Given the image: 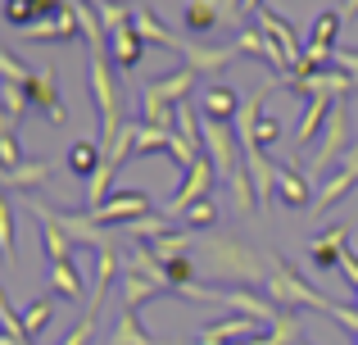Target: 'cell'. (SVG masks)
<instances>
[{
  "label": "cell",
  "instance_id": "cell-1",
  "mask_svg": "<svg viewBox=\"0 0 358 345\" xmlns=\"http://www.w3.org/2000/svg\"><path fill=\"white\" fill-rule=\"evenodd\" d=\"M195 246L209 255V268H213L218 282H227V286H259V291H263L272 250H254L245 237H231V232H222V237H204V241H195Z\"/></svg>",
  "mask_w": 358,
  "mask_h": 345
},
{
  "label": "cell",
  "instance_id": "cell-2",
  "mask_svg": "<svg viewBox=\"0 0 358 345\" xmlns=\"http://www.w3.org/2000/svg\"><path fill=\"white\" fill-rule=\"evenodd\" d=\"M87 82H91V100H96V114H100L96 141H100V150H109L114 136L122 132V91H118V82L109 78V50H91Z\"/></svg>",
  "mask_w": 358,
  "mask_h": 345
},
{
  "label": "cell",
  "instance_id": "cell-3",
  "mask_svg": "<svg viewBox=\"0 0 358 345\" xmlns=\"http://www.w3.org/2000/svg\"><path fill=\"white\" fill-rule=\"evenodd\" d=\"M23 204H27L32 218H50L55 227H64L73 246H91L96 255L100 250H114V237H109L87 209H64V204H50V200H41V195H23Z\"/></svg>",
  "mask_w": 358,
  "mask_h": 345
},
{
  "label": "cell",
  "instance_id": "cell-4",
  "mask_svg": "<svg viewBox=\"0 0 358 345\" xmlns=\"http://www.w3.org/2000/svg\"><path fill=\"white\" fill-rule=\"evenodd\" d=\"M263 295H268L277 309H286V314H299V309H317V314H327V309H331V300H327V295H317L313 286H308L304 277H299L281 255H272V264H268V282H263Z\"/></svg>",
  "mask_w": 358,
  "mask_h": 345
},
{
  "label": "cell",
  "instance_id": "cell-5",
  "mask_svg": "<svg viewBox=\"0 0 358 345\" xmlns=\"http://www.w3.org/2000/svg\"><path fill=\"white\" fill-rule=\"evenodd\" d=\"M213 182H218V169L209 164V155H200V160H195V169L186 173V182L168 195L159 213H164L168 223H182V213L191 209V204H200V200H209V195H213Z\"/></svg>",
  "mask_w": 358,
  "mask_h": 345
},
{
  "label": "cell",
  "instance_id": "cell-6",
  "mask_svg": "<svg viewBox=\"0 0 358 345\" xmlns=\"http://www.w3.org/2000/svg\"><path fill=\"white\" fill-rule=\"evenodd\" d=\"M350 105L336 100L331 105V118H327V132L317 136V150H313V164H308V177L327 173V164H336L341 155H350Z\"/></svg>",
  "mask_w": 358,
  "mask_h": 345
},
{
  "label": "cell",
  "instance_id": "cell-7",
  "mask_svg": "<svg viewBox=\"0 0 358 345\" xmlns=\"http://www.w3.org/2000/svg\"><path fill=\"white\" fill-rule=\"evenodd\" d=\"M345 14L341 9H327V14L313 18V32H308V50H304V69H331L336 64V36H341Z\"/></svg>",
  "mask_w": 358,
  "mask_h": 345
},
{
  "label": "cell",
  "instance_id": "cell-8",
  "mask_svg": "<svg viewBox=\"0 0 358 345\" xmlns=\"http://www.w3.org/2000/svg\"><path fill=\"white\" fill-rule=\"evenodd\" d=\"M213 304H227L231 314H241V318H254L259 328H272V323L286 314V309H277L268 295L245 291V286H222V291H213Z\"/></svg>",
  "mask_w": 358,
  "mask_h": 345
},
{
  "label": "cell",
  "instance_id": "cell-9",
  "mask_svg": "<svg viewBox=\"0 0 358 345\" xmlns=\"http://www.w3.org/2000/svg\"><path fill=\"white\" fill-rule=\"evenodd\" d=\"M87 213L100 223V227H114V223L127 227V223H136V218H145V213H150V195L145 191H114L100 209H87Z\"/></svg>",
  "mask_w": 358,
  "mask_h": 345
},
{
  "label": "cell",
  "instance_id": "cell-10",
  "mask_svg": "<svg viewBox=\"0 0 358 345\" xmlns=\"http://www.w3.org/2000/svg\"><path fill=\"white\" fill-rule=\"evenodd\" d=\"M195 82H200V73L191 69V64H182V69H173V73H164V78H150L145 87H141V96H150V100H159V105H186V96L195 91Z\"/></svg>",
  "mask_w": 358,
  "mask_h": 345
},
{
  "label": "cell",
  "instance_id": "cell-11",
  "mask_svg": "<svg viewBox=\"0 0 358 345\" xmlns=\"http://www.w3.org/2000/svg\"><path fill=\"white\" fill-rule=\"evenodd\" d=\"M27 100H32V109L45 114L50 123H69V109H64V100H59L55 69H32V78H27Z\"/></svg>",
  "mask_w": 358,
  "mask_h": 345
},
{
  "label": "cell",
  "instance_id": "cell-12",
  "mask_svg": "<svg viewBox=\"0 0 358 345\" xmlns=\"http://www.w3.org/2000/svg\"><path fill=\"white\" fill-rule=\"evenodd\" d=\"M277 195L281 204H290V209H313L317 204V191H313V177H308L299 164H277Z\"/></svg>",
  "mask_w": 358,
  "mask_h": 345
},
{
  "label": "cell",
  "instance_id": "cell-13",
  "mask_svg": "<svg viewBox=\"0 0 358 345\" xmlns=\"http://www.w3.org/2000/svg\"><path fill=\"white\" fill-rule=\"evenodd\" d=\"M118 273H122V250H100L96 255V286H91V300H87V314L91 318H100V309H105V300H109V291H114V282H118Z\"/></svg>",
  "mask_w": 358,
  "mask_h": 345
},
{
  "label": "cell",
  "instance_id": "cell-14",
  "mask_svg": "<svg viewBox=\"0 0 358 345\" xmlns=\"http://www.w3.org/2000/svg\"><path fill=\"white\" fill-rule=\"evenodd\" d=\"M254 23H259L263 32H268L272 41L281 45V50H286V59H290V73H295L299 64H304V50H308V41H299V32H295V27H290L286 18L277 14V9H263V14L254 18Z\"/></svg>",
  "mask_w": 358,
  "mask_h": 345
},
{
  "label": "cell",
  "instance_id": "cell-15",
  "mask_svg": "<svg viewBox=\"0 0 358 345\" xmlns=\"http://www.w3.org/2000/svg\"><path fill=\"white\" fill-rule=\"evenodd\" d=\"M345 250H350V227L336 223V227L317 232V237L308 241V264H313V268H341Z\"/></svg>",
  "mask_w": 358,
  "mask_h": 345
},
{
  "label": "cell",
  "instance_id": "cell-16",
  "mask_svg": "<svg viewBox=\"0 0 358 345\" xmlns=\"http://www.w3.org/2000/svg\"><path fill=\"white\" fill-rule=\"evenodd\" d=\"M155 295H173L159 277H150V273H141V268H127L122 264V309H136L141 314V304H150Z\"/></svg>",
  "mask_w": 358,
  "mask_h": 345
},
{
  "label": "cell",
  "instance_id": "cell-17",
  "mask_svg": "<svg viewBox=\"0 0 358 345\" xmlns=\"http://www.w3.org/2000/svg\"><path fill=\"white\" fill-rule=\"evenodd\" d=\"M354 182H358V141L350 146V155H345V164H341V173L331 177V182L317 191V204H313V213H327L336 200H345V195L354 191Z\"/></svg>",
  "mask_w": 358,
  "mask_h": 345
},
{
  "label": "cell",
  "instance_id": "cell-18",
  "mask_svg": "<svg viewBox=\"0 0 358 345\" xmlns=\"http://www.w3.org/2000/svg\"><path fill=\"white\" fill-rule=\"evenodd\" d=\"M82 36V23H78V9H73V0L59 9V14L41 18V23L27 32V41H78Z\"/></svg>",
  "mask_w": 358,
  "mask_h": 345
},
{
  "label": "cell",
  "instance_id": "cell-19",
  "mask_svg": "<svg viewBox=\"0 0 358 345\" xmlns=\"http://www.w3.org/2000/svg\"><path fill=\"white\" fill-rule=\"evenodd\" d=\"M241 105L245 100L231 87H204V96H200V114L213 118V123H231V127H236V118H241Z\"/></svg>",
  "mask_w": 358,
  "mask_h": 345
},
{
  "label": "cell",
  "instance_id": "cell-20",
  "mask_svg": "<svg viewBox=\"0 0 358 345\" xmlns=\"http://www.w3.org/2000/svg\"><path fill=\"white\" fill-rule=\"evenodd\" d=\"M136 32L145 36V45H164V50H177V55H186V36H177V32H168L164 23H159V14L150 5H136Z\"/></svg>",
  "mask_w": 358,
  "mask_h": 345
},
{
  "label": "cell",
  "instance_id": "cell-21",
  "mask_svg": "<svg viewBox=\"0 0 358 345\" xmlns=\"http://www.w3.org/2000/svg\"><path fill=\"white\" fill-rule=\"evenodd\" d=\"M45 282H50L55 295H64V300H91L87 295V277H82V268L73 264V259H64V264H50V273H45Z\"/></svg>",
  "mask_w": 358,
  "mask_h": 345
},
{
  "label": "cell",
  "instance_id": "cell-22",
  "mask_svg": "<svg viewBox=\"0 0 358 345\" xmlns=\"http://www.w3.org/2000/svg\"><path fill=\"white\" fill-rule=\"evenodd\" d=\"M236 55H241V50H236V41H227V45H200V41H191V45H186V64H191L200 78H204V73L227 69Z\"/></svg>",
  "mask_w": 358,
  "mask_h": 345
},
{
  "label": "cell",
  "instance_id": "cell-23",
  "mask_svg": "<svg viewBox=\"0 0 358 345\" xmlns=\"http://www.w3.org/2000/svg\"><path fill=\"white\" fill-rule=\"evenodd\" d=\"M109 45H114V64L122 73H136V64H141V55H145V36L136 32V18H131L127 27H118L114 36H109Z\"/></svg>",
  "mask_w": 358,
  "mask_h": 345
},
{
  "label": "cell",
  "instance_id": "cell-24",
  "mask_svg": "<svg viewBox=\"0 0 358 345\" xmlns=\"http://www.w3.org/2000/svg\"><path fill=\"white\" fill-rule=\"evenodd\" d=\"M109 345H159V341L145 332V323H141L136 309H118V323H114V332H109Z\"/></svg>",
  "mask_w": 358,
  "mask_h": 345
},
{
  "label": "cell",
  "instance_id": "cell-25",
  "mask_svg": "<svg viewBox=\"0 0 358 345\" xmlns=\"http://www.w3.org/2000/svg\"><path fill=\"white\" fill-rule=\"evenodd\" d=\"M182 23H186V32H191V36H204V32H218L222 18H218V9H213V0H186Z\"/></svg>",
  "mask_w": 358,
  "mask_h": 345
},
{
  "label": "cell",
  "instance_id": "cell-26",
  "mask_svg": "<svg viewBox=\"0 0 358 345\" xmlns=\"http://www.w3.org/2000/svg\"><path fill=\"white\" fill-rule=\"evenodd\" d=\"M100 164H105V150H100V141H73V150H69V173H78V177H96L100 173Z\"/></svg>",
  "mask_w": 358,
  "mask_h": 345
},
{
  "label": "cell",
  "instance_id": "cell-27",
  "mask_svg": "<svg viewBox=\"0 0 358 345\" xmlns=\"http://www.w3.org/2000/svg\"><path fill=\"white\" fill-rule=\"evenodd\" d=\"M36 227H41V255L50 259V264H64V259H73V241L64 227H55L50 218H36Z\"/></svg>",
  "mask_w": 358,
  "mask_h": 345
},
{
  "label": "cell",
  "instance_id": "cell-28",
  "mask_svg": "<svg viewBox=\"0 0 358 345\" xmlns=\"http://www.w3.org/2000/svg\"><path fill=\"white\" fill-rule=\"evenodd\" d=\"M50 173H55L50 160H32V164H23V169L5 173V191H27V186H41V182H50Z\"/></svg>",
  "mask_w": 358,
  "mask_h": 345
},
{
  "label": "cell",
  "instance_id": "cell-29",
  "mask_svg": "<svg viewBox=\"0 0 358 345\" xmlns=\"http://www.w3.org/2000/svg\"><path fill=\"white\" fill-rule=\"evenodd\" d=\"M0 87H5V127H0V132H14L18 118L32 109V100H27V82H0Z\"/></svg>",
  "mask_w": 358,
  "mask_h": 345
},
{
  "label": "cell",
  "instance_id": "cell-30",
  "mask_svg": "<svg viewBox=\"0 0 358 345\" xmlns=\"http://www.w3.org/2000/svg\"><path fill=\"white\" fill-rule=\"evenodd\" d=\"M50 314H55V304H50V295H36L32 304L23 309V337L36 345V337H41L45 328H50Z\"/></svg>",
  "mask_w": 358,
  "mask_h": 345
},
{
  "label": "cell",
  "instance_id": "cell-31",
  "mask_svg": "<svg viewBox=\"0 0 358 345\" xmlns=\"http://www.w3.org/2000/svg\"><path fill=\"white\" fill-rule=\"evenodd\" d=\"M136 132H141V123H122V132L114 136V146L105 150V169H122V160H131L136 155Z\"/></svg>",
  "mask_w": 358,
  "mask_h": 345
},
{
  "label": "cell",
  "instance_id": "cell-32",
  "mask_svg": "<svg viewBox=\"0 0 358 345\" xmlns=\"http://www.w3.org/2000/svg\"><path fill=\"white\" fill-rule=\"evenodd\" d=\"M218 218H222V204H218V200H213V195H209V200L191 204V209L182 213V227H195V232H200V227H213V223H218Z\"/></svg>",
  "mask_w": 358,
  "mask_h": 345
},
{
  "label": "cell",
  "instance_id": "cell-33",
  "mask_svg": "<svg viewBox=\"0 0 358 345\" xmlns=\"http://www.w3.org/2000/svg\"><path fill=\"white\" fill-rule=\"evenodd\" d=\"M168 282H173V295L182 291V286H195V259L191 255H177V259H168Z\"/></svg>",
  "mask_w": 358,
  "mask_h": 345
},
{
  "label": "cell",
  "instance_id": "cell-34",
  "mask_svg": "<svg viewBox=\"0 0 358 345\" xmlns=\"http://www.w3.org/2000/svg\"><path fill=\"white\" fill-rule=\"evenodd\" d=\"M0 246H5V259H14V200H0Z\"/></svg>",
  "mask_w": 358,
  "mask_h": 345
},
{
  "label": "cell",
  "instance_id": "cell-35",
  "mask_svg": "<svg viewBox=\"0 0 358 345\" xmlns=\"http://www.w3.org/2000/svg\"><path fill=\"white\" fill-rule=\"evenodd\" d=\"M0 169H5V173L23 169V150H18V136L14 132H0Z\"/></svg>",
  "mask_w": 358,
  "mask_h": 345
},
{
  "label": "cell",
  "instance_id": "cell-36",
  "mask_svg": "<svg viewBox=\"0 0 358 345\" xmlns=\"http://www.w3.org/2000/svg\"><path fill=\"white\" fill-rule=\"evenodd\" d=\"M27 78H32V69H23L14 50H0V82H27Z\"/></svg>",
  "mask_w": 358,
  "mask_h": 345
},
{
  "label": "cell",
  "instance_id": "cell-37",
  "mask_svg": "<svg viewBox=\"0 0 358 345\" xmlns=\"http://www.w3.org/2000/svg\"><path fill=\"white\" fill-rule=\"evenodd\" d=\"M254 141H259V150H268V146H277V141H281V118L263 114V123H259V132H254Z\"/></svg>",
  "mask_w": 358,
  "mask_h": 345
},
{
  "label": "cell",
  "instance_id": "cell-38",
  "mask_svg": "<svg viewBox=\"0 0 358 345\" xmlns=\"http://www.w3.org/2000/svg\"><path fill=\"white\" fill-rule=\"evenodd\" d=\"M91 341H96V318L87 314L82 323H73V332L64 337V345H91Z\"/></svg>",
  "mask_w": 358,
  "mask_h": 345
},
{
  "label": "cell",
  "instance_id": "cell-39",
  "mask_svg": "<svg viewBox=\"0 0 358 345\" xmlns=\"http://www.w3.org/2000/svg\"><path fill=\"white\" fill-rule=\"evenodd\" d=\"M327 318H336V323H341L345 332H350V337H358V309H350V304H336V300H331V309H327Z\"/></svg>",
  "mask_w": 358,
  "mask_h": 345
},
{
  "label": "cell",
  "instance_id": "cell-40",
  "mask_svg": "<svg viewBox=\"0 0 358 345\" xmlns=\"http://www.w3.org/2000/svg\"><path fill=\"white\" fill-rule=\"evenodd\" d=\"M336 69L350 73V78L358 82V50H336Z\"/></svg>",
  "mask_w": 358,
  "mask_h": 345
},
{
  "label": "cell",
  "instance_id": "cell-41",
  "mask_svg": "<svg viewBox=\"0 0 358 345\" xmlns=\"http://www.w3.org/2000/svg\"><path fill=\"white\" fill-rule=\"evenodd\" d=\"M263 9H268V0H245V18H250V14H254V18H259V14H263Z\"/></svg>",
  "mask_w": 358,
  "mask_h": 345
},
{
  "label": "cell",
  "instance_id": "cell-42",
  "mask_svg": "<svg viewBox=\"0 0 358 345\" xmlns=\"http://www.w3.org/2000/svg\"><path fill=\"white\" fill-rule=\"evenodd\" d=\"M0 345H32L27 337H9V332H0Z\"/></svg>",
  "mask_w": 358,
  "mask_h": 345
},
{
  "label": "cell",
  "instance_id": "cell-43",
  "mask_svg": "<svg viewBox=\"0 0 358 345\" xmlns=\"http://www.w3.org/2000/svg\"><path fill=\"white\" fill-rule=\"evenodd\" d=\"M341 14H345V18H354V14H358V0H345V5H341Z\"/></svg>",
  "mask_w": 358,
  "mask_h": 345
},
{
  "label": "cell",
  "instance_id": "cell-44",
  "mask_svg": "<svg viewBox=\"0 0 358 345\" xmlns=\"http://www.w3.org/2000/svg\"><path fill=\"white\" fill-rule=\"evenodd\" d=\"M87 5H91V9H100V5H109V0H87Z\"/></svg>",
  "mask_w": 358,
  "mask_h": 345
},
{
  "label": "cell",
  "instance_id": "cell-45",
  "mask_svg": "<svg viewBox=\"0 0 358 345\" xmlns=\"http://www.w3.org/2000/svg\"><path fill=\"white\" fill-rule=\"evenodd\" d=\"M299 345H308V341H299Z\"/></svg>",
  "mask_w": 358,
  "mask_h": 345
}]
</instances>
